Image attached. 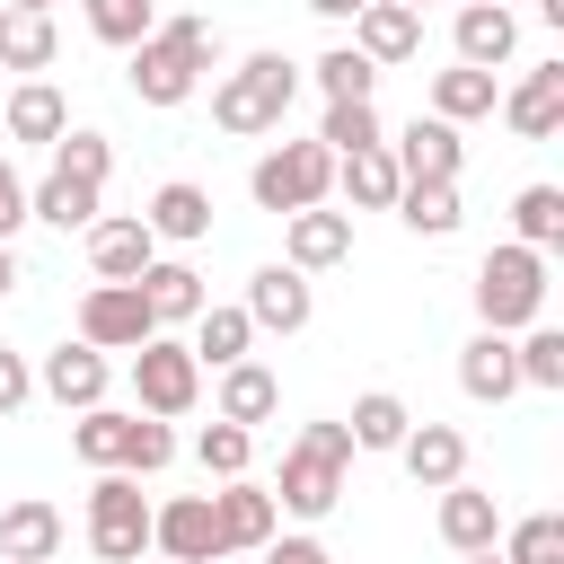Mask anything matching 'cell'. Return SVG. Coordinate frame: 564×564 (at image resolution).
Returning a JSON list of instances; mask_svg holds the SVG:
<instances>
[{
  "label": "cell",
  "instance_id": "1",
  "mask_svg": "<svg viewBox=\"0 0 564 564\" xmlns=\"http://www.w3.org/2000/svg\"><path fill=\"white\" fill-rule=\"evenodd\" d=\"M344 467H352V432H344V423H308V432L282 449L273 511H291V520H326V511L344 502Z\"/></svg>",
  "mask_w": 564,
  "mask_h": 564
},
{
  "label": "cell",
  "instance_id": "2",
  "mask_svg": "<svg viewBox=\"0 0 564 564\" xmlns=\"http://www.w3.org/2000/svg\"><path fill=\"white\" fill-rule=\"evenodd\" d=\"M291 97H300V62L291 53H247L220 88H212V123L220 132H282V115H291Z\"/></svg>",
  "mask_w": 564,
  "mask_h": 564
},
{
  "label": "cell",
  "instance_id": "3",
  "mask_svg": "<svg viewBox=\"0 0 564 564\" xmlns=\"http://www.w3.org/2000/svg\"><path fill=\"white\" fill-rule=\"evenodd\" d=\"M538 308H546V256L538 247H494L485 264H476V317H485V335H511V326H538Z\"/></svg>",
  "mask_w": 564,
  "mask_h": 564
},
{
  "label": "cell",
  "instance_id": "4",
  "mask_svg": "<svg viewBox=\"0 0 564 564\" xmlns=\"http://www.w3.org/2000/svg\"><path fill=\"white\" fill-rule=\"evenodd\" d=\"M247 194L264 203V212H317L326 194H335V150L326 141H282V150H264L256 159V176H247Z\"/></svg>",
  "mask_w": 564,
  "mask_h": 564
},
{
  "label": "cell",
  "instance_id": "5",
  "mask_svg": "<svg viewBox=\"0 0 564 564\" xmlns=\"http://www.w3.org/2000/svg\"><path fill=\"white\" fill-rule=\"evenodd\" d=\"M88 546H97V564H141L150 555V502L123 467H106L88 485Z\"/></svg>",
  "mask_w": 564,
  "mask_h": 564
},
{
  "label": "cell",
  "instance_id": "6",
  "mask_svg": "<svg viewBox=\"0 0 564 564\" xmlns=\"http://www.w3.org/2000/svg\"><path fill=\"white\" fill-rule=\"evenodd\" d=\"M150 335H159V317H150L141 282H97V291L79 300V344H88V352H141Z\"/></svg>",
  "mask_w": 564,
  "mask_h": 564
},
{
  "label": "cell",
  "instance_id": "7",
  "mask_svg": "<svg viewBox=\"0 0 564 564\" xmlns=\"http://www.w3.org/2000/svg\"><path fill=\"white\" fill-rule=\"evenodd\" d=\"M132 397H141V414H185L194 397H203V361L185 352V344H167V335H150L141 352H132Z\"/></svg>",
  "mask_w": 564,
  "mask_h": 564
},
{
  "label": "cell",
  "instance_id": "8",
  "mask_svg": "<svg viewBox=\"0 0 564 564\" xmlns=\"http://www.w3.org/2000/svg\"><path fill=\"white\" fill-rule=\"evenodd\" d=\"M150 546H159L167 564H220L229 538H220V520H212V494H176V502H159V511H150Z\"/></svg>",
  "mask_w": 564,
  "mask_h": 564
},
{
  "label": "cell",
  "instance_id": "9",
  "mask_svg": "<svg viewBox=\"0 0 564 564\" xmlns=\"http://www.w3.org/2000/svg\"><path fill=\"white\" fill-rule=\"evenodd\" d=\"M388 159H397V176H405V185H458V123L414 115V123L388 141Z\"/></svg>",
  "mask_w": 564,
  "mask_h": 564
},
{
  "label": "cell",
  "instance_id": "10",
  "mask_svg": "<svg viewBox=\"0 0 564 564\" xmlns=\"http://www.w3.org/2000/svg\"><path fill=\"white\" fill-rule=\"evenodd\" d=\"M88 264H97V282H141V273L159 264V238H150V220H141V212L88 220Z\"/></svg>",
  "mask_w": 564,
  "mask_h": 564
},
{
  "label": "cell",
  "instance_id": "11",
  "mask_svg": "<svg viewBox=\"0 0 564 564\" xmlns=\"http://www.w3.org/2000/svg\"><path fill=\"white\" fill-rule=\"evenodd\" d=\"M352 53L379 70V62H414L423 53V18L405 9V0H361V18H352Z\"/></svg>",
  "mask_w": 564,
  "mask_h": 564
},
{
  "label": "cell",
  "instance_id": "12",
  "mask_svg": "<svg viewBox=\"0 0 564 564\" xmlns=\"http://www.w3.org/2000/svg\"><path fill=\"white\" fill-rule=\"evenodd\" d=\"M317 317V300H308V273H291V264H264L256 282H247V326H264V335H300Z\"/></svg>",
  "mask_w": 564,
  "mask_h": 564
},
{
  "label": "cell",
  "instance_id": "13",
  "mask_svg": "<svg viewBox=\"0 0 564 564\" xmlns=\"http://www.w3.org/2000/svg\"><path fill=\"white\" fill-rule=\"evenodd\" d=\"M194 79H203V70H194L159 26L132 44V97H141V106H185V97H194Z\"/></svg>",
  "mask_w": 564,
  "mask_h": 564
},
{
  "label": "cell",
  "instance_id": "14",
  "mask_svg": "<svg viewBox=\"0 0 564 564\" xmlns=\"http://www.w3.org/2000/svg\"><path fill=\"white\" fill-rule=\"evenodd\" d=\"M502 123H511L520 141H555V123H564V62H538V70L502 97Z\"/></svg>",
  "mask_w": 564,
  "mask_h": 564
},
{
  "label": "cell",
  "instance_id": "15",
  "mask_svg": "<svg viewBox=\"0 0 564 564\" xmlns=\"http://www.w3.org/2000/svg\"><path fill=\"white\" fill-rule=\"evenodd\" d=\"M282 247H291V273H326V264H344L352 256V212H291V229H282Z\"/></svg>",
  "mask_w": 564,
  "mask_h": 564
},
{
  "label": "cell",
  "instance_id": "16",
  "mask_svg": "<svg viewBox=\"0 0 564 564\" xmlns=\"http://www.w3.org/2000/svg\"><path fill=\"white\" fill-rule=\"evenodd\" d=\"M35 388H44L53 405H70V414H88V405H106V352H88V344H62V352H44V370H35Z\"/></svg>",
  "mask_w": 564,
  "mask_h": 564
},
{
  "label": "cell",
  "instance_id": "17",
  "mask_svg": "<svg viewBox=\"0 0 564 564\" xmlns=\"http://www.w3.org/2000/svg\"><path fill=\"white\" fill-rule=\"evenodd\" d=\"M397 458H405V476H414L423 494H441V485L467 476V441H458L449 423H414V432L397 441Z\"/></svg>",
  "mask_w": 564,
  "mask_h": 564
},
{
  "label": "cell",
  "instance_id": "18",
  "mask_svg": "<svg viewBox=\"0 0 564 564\" xmlns=\"http://www.w3.org/2000/svg\"><path fill=\"white\" fill-rule=\"evenodd\" d=\"M441 538H449L458 555H485V546L502 538L494 494H485V485H467V476H458V485H441Z\"/></svg>",
  "mask_w": 564,
  "mask_h": 564
},
{
  "label": "cell",
  "instance_id": "19",
  "mask_svg": "<svg viewBox=\"0 0 564 564\" xmlns=\"http://www.w3.org/2000/svg\"><path fill=\"white\" fill-rule=\"evenodd\" d=\"M53 546H62V511L44 494L0 511V564H53Z\"/></svg>",
  "mask_w": 564,
  "mask_h": 564
},
{
  "label": "cell",
  "instance_id": "20",
  "mask_svg": "<svg viewBox=\"0 0 564 564\" xmlns=\"http://www.w3.org/2000/svg\"><path fill=\"white\" fill-rule=\"evenodd\" d=\"M449 35H458V62H467V70H494V62L520 53V18H511V9H485V0H467Z\"/></svg>",
  "mask_w": 564,
  "mask_h": 564
},
{
  "label": "cell",
  "instance_id": "21",
  "mask_svg": "<svg viewBox=\"0 0 564 564\" xmlns=\"http://www.w3.org/2000/svg\"><path fill=\"white\" fill-rule=\"evenodd\" d=\"M141 300H150V317H159V326H185V317H203V308H212L203 273H194V264H176V256H159V264L141 273Z\"/></svg>",
  "mask_w": 564,
  "mask_h": 564
},
{
  "label": "cell",
  "instance_id": "22",
  "mask_svg": "<svg viewBox=\"0 0 564 564\" xmlns=\"http://www.w3.org/2000/svg\"><path fill=\"white\" fill-rule=\"evenodd\" d=\"M212 520H220V538H229V546H264L282 511H273V494H264V485H247V476H229V485L212 494Z\"/></svg>",
  "mask_w": 564,
  "mask_h": 564
},
{
  "label": "cell",
  "instance_id": "23",
  "mask_svg": "<svg viewBox=\"0 0 564 564\" xmlns=\"http://www.w3.org/2000/svg\"><path fill=\"white\" fill-rule=\"evenodd\" d=\"M141 220H150V238H176V247H194V238H212V194L176 176V185H159V194H150V212H141Z\"/></svg>",
  "mask_w": 564,
  "mask_h": 564
},
{
  "label": "cell",
  "instance_id": "24",
  "mask_svg": "<svg viewBox=\"0 0 564 564\" xmlns=\"http://www.w3.org/2000/svg\"><path fill=\"white\" fill-rule=\"evenodd\" d=\"M458 388H467L476 405H502V397L520 388V361H511V335H476V344L458 352Z\"/></svg>",
  "mask_w": 564,
  "mask_h": 564
},
{
  "label": "cell",
  "instance_id": "25",
  "mask_svg": "<svg viewBox=\"0 0 564 564\" xmlns=\"http://www.w3.org/2000/svg\"><path fill=\"white\" fill-rule=\"evenodd\" d=\"M70 132V106L53 79H18L9 88V141H62Z\"/></svg>",
  "mask_w": 564,
  "mask_h": 564
},
{
  "label": "cell",
  "instance_id": "26",
  "mask_svg": "<svg viewBox=\"0 0 564 564\" xmlns=\"http://www.w3.org/2000/svg\"><path fill=\"white\" fill-rule=\"evenodd\" d=\"M335 185H344V203H352V212H388L405 176H397V159H388V141H379V150H352V159H335Z\"/></svg>",
  "mask_w": 564,
  "mask_h": 564
},
{
  "label": "cell",
  "instance_id": "27",
  "mask_svg": "<svg viewBox=\"0 0 564 564\" xmlns=\"http://www.w3.org/2000/svg\"><path fill=\"white\" fill-rule=\"evenodd\" d=\"M273 405H282V379L264 361H229L220 370V423H264Z\"/></svg>",
  "mask_w": 564,
  "mask_h": 564
},
{
  "label": "cell",
  "instance_id": "28",
  "mask_svg": "<svg viewBox=\"0 0 564 564\" xmlns=\"http://www.w3.org/2000/svg\"><path fill=\"white\" fill-rule=\"evenodd\" d=\"M26 220H53V229H88L97 220V185H79V176H44V185H26Z\"/></svg>",
  "mask_w": 564,
  "mask_h": 564
},
{
  "label": "cell",
  "instance_id": "29",
  "mask_svg": "<svg viewBox=\"0 0 564 564\" xmlns=\"http://www.w3.org/2000/svg\"><path fill=\"white\" fill-rule=\"evenodd\" d=\"M53 18L35 9H0V70H53Z\"/></svg>",
  "mask_w": 564,
  "mask_h": 564
},
{
  "label": "cell",
  "instance_id": "30",
  "mask_svg": "<svg viewBox=\"0 0 564 564\" xmlns=\"http://www.w3.org/2000/svg\"><path fill=\"white\" fill-rule=\"evenodd\" d=\"M247 344H256V326H247V308H203L194 317V361H212V370H229V361H247Z\"/></svg>",
  "mask_w": 564,
  "mask_h": 564
},
{
  "label": "cell",
  "instance_id": "31",
  "mask_svg": "<svg viewBox=\"0 0 564 564\" xmlns=\"http://www.w3.org/2000/svg\"><path fill=\"white\" fill-rule=\"evenodd\" d=\"M432 115H441V123H476V115H494V70H467V62L441 70V79H432Z\"/></svg>",
  "mask_w": 564,
  "mask_h": 564
},
{
  "label": "cell",
  "instance_id": "32",
  "mask_svg": "<svg viewBox=\"0 0 564 564\" xmlns=\"http://www.w3.org/2000/svg\"><path fill=\"white\" fill-rule=\"evenodd\" d=\"M414 238H449L458 229V185H397V203H388Z\"/></svg>",
  "mask_w": 564,
  "mask_h": 564
},
{
  "label": "cell",
  "instance_id": "33",
  "mask_svg": "<svg viewBox=\"0 0 564 564\" xmlns=\"http://www.w3.org/2000/svg\"><path fill=\"white\" fill-rule=\"evenodd\" d=\"M344 432H352V449H397V441L414 432V414H405V397L370 388V397L352 405V423H344Z\"/></svg>",
  "mask_w": 564,
  "mask_h": 564
},
{
  "label": "cell",
  "instance_id": "34",
  "mask_svg": "<svg viewBox=\"0 0 564 564\" xmlns=\"http://www.w3.org/2000/svg\"><path fill=\"white\" fill-rule=\"evenodd\" d=\"M123 441H132V414H115V405H88L79 423H70V449L106 476V467H123Z\"/></svg>",
  "mask_w": 564,
  "mask_h": 564
},
{
  "label": "cell",
  "instance_id": "35",
  "mask_svg": "<svg viewBox=\"0 0 564 564\" xmlns=\"http://www.w3.org/2000/svg\"><path fill=\"white\" fill-rule=\"evenodd\" d=\"M511 229H520V247H555L564 238V185H520V203H511Z\"/></svg>",
  "mask_w": 564,
  "mask_h": 564
},
{
  "label": "cell",
  "instance_id": "36",
  "mask_svg": "<svg viewBox=\"0 0 564 564\" xmlns=\"http://www.w3.org/2000/svg\"><path fill=\"white\" fill-rule=\"evenodd\" d=\"M194 458H203V476H220V485H229V476H247V458H256V432L212 414V423L194 432Z\"/></svg>",
  "mask_w": 564,
  "mask_h": 564
},
{
  "label": "cell",
  "instance_id": "37",
  "mask_svg": "<svg viewBox=\"0 0 564 564\" xmlns=\"http://www.w3.org/2000/svg\"><path fill=\"white\" fill-rule=\"evenodd\" d=\"M150 26H159V0H88V35L115 53H132Z\"/></svg>",
  "mask_w": 564,
  "mask_h": 564
},
{
  "label": "cell",
  "instance_id": "38",
  "mask_svg": "<svg viewBox=\"0 0 564 564\" xmlns=\"http://www.w3.org/2000/svg\"><path fill=\"white\" fill-rule=\"evenodd\" d=\"M317 88H326V106H370L379 70H370L352 44H335V53H317Z\"/></svg>",
  "mask_w": 564,
  "mask_h": 564
},
{
  "label": "cell",
  "instance_id": "39",
  "mask_svg": "<svg viewBox=\"0 0 564 564\" xmlns=\"http://www.w3.org/2000/svg\"><path fill=\"white\" fill-rule=\"evenodd\" d=\"M494 555H502V564H564V520H555V511H529Z\"/></svg>",
  "mask_w": 564,
  "mask_h": 564
},
{
  "label": "cell",
  "instance_id": "40",
  "mask_svg": "<svg viewBox=\"0 0 564 564\" xmlns=\"http://www.w3.org/2000/svg\"><path fill=\"white\" fill-rule=\"evenodd\" d=\"M317 141H326L335 159H352V150H379L388 132H379V106H326V123H317Z\"/></svg>",
  "mask_w": 564,
  "mask_h": 564
},
{
  "label": "cell",
  "instance_id": "41",
  "mask_svg": "<svg viewBox=\"0 0 564 564\" xmlns=\"http://www.w3.org/2000/svg\"><path fill=\"white\" fill-rule=\"evenodd\" d=\"M511 361H520V388H564V335L555 326H529L511 344Z\"/></svg>",
  "mask_w": 564,
  "mask_h": 564
},
{
  "label": "cell",
  "instance_id": "42",
  "mask_svg": "<svg viewBox=\"0 0 564 564\" xmlns=\"http://www.w3.org/2000/svg\"><path fill=\"white\" fill-rule=\"evenodd\" d=\"M53 167H62V176H79V185H106L115 150H106V132H62V141H53Z\"/></svg>",
  "mask_w": 564,
  "mask_h": 564
},
{
  "label": "cell",
  "instance_id": "43",
  "mask_svg": "<svg viewBox=\"0 0 564 564\" xmlns=\"http://www.w3.org/2000/svg\"><path fill=\"white\" fill-rule=\"evenodd\" d=\"M176 458V432L159 423V414H132V441H123V476H159Z\"/></svg>",
  "mask_w": 564,
  "mask_h": 564
},
{
  "label": "cell",
  "instance_id": "44",
  "mask_svg": "<svg viewBox=\"0 0 564 564\" xmlns=\"http://www.w3.org/2000/svg\"><path fill=\"white\" fill-rule=\"evenodd\" d=\"M159 35H167L194 70H212V62H220V26H212V18H159Z\"/></svg>",
  "mask_w": 564,
  "mask_h": 564
},
{
  "label": "cell",
  "instance_id": "45",
  "mask_svg": "<svg viewBox=\"0 0 564 564\" xmlns=\"http://www.w3.org/2000/svg\"><path fill=\"white\" fill-rule=\"evenodd\" d=\"M26 397H35V370H26V361H18L9 344H0V423H9V414H18Z\"/></svg>",
  "mask_w": 564,
  "mask_h": 564
},
{
  "label": "cell",
  "instance_id": "46",
  "mask_svg": "<svg viewBox=\"0 0 564 564\" xmlns=\"http://www.w3.org/2000/svg\"><path fill=\"white\" fill-rule=\"evenodd\" d=\"M18 229H26V176H18L9 159H0V247H9Z\"/></svg>",
  "mask_w": 564,
  "mask_h": 564
},
{
  "label": "cell",
  "instance_id": "47",
  "mask_svg": "<svg viewBox=\"0 0 564 564\" xmlns=\"http://www.w3.org/2000/svg\"><path fill=\"white\" fill-rule=\"evenodd\" d=\"M264 564H335L317 538H264Z\"/></svg>",
  "mask_w": 564,
  "mask_h": 564
},
{
  "label": "cell",
  "instance_id": "48",
  "mask_svg": "<svg viewBox=\"0 0 564 564\" xmlns=\"http://www.w3.org/2000/svg\"><path fill=\"white\" fill-rule=\"evenodd\" d=\"M317 18H361V0H308Z\"/></svg>",
  "mask_w": 564,
  "mask_h": 564
},
{
  "label": "cell",
  "instance_id": "49",
  "mask_svg": "<svg viewBox=\"0 0 564 564\" xmlns=\"http://www.w3.org/2000/svg\"><path fill=\"white\" fill-rule=\"evenodd\" d=\"M9 291H18V256L0 247V300H9Z\"/></svg>",
  "mask_w": 564,
  "mask_h": 564
},
{
  "label": "cell",
  "instance_id": "50",
  "mask_svg": "<svg viewBox=\"0 0 564 564\" xmlns=\"http://www.w3.org/2000/svg\"><path fill=\"white\" fill-rule=\"evenodd\" d=\"M9 9H35V18H53V0H9Z\"/></svg>",
  "mask_w": 564,
  "mask_h": 564
},
{
  "label": "cell",
  "instance_id": "51",
  "mask_svg": "<svg viewBox=\"0 0 564 564\" xmlns=\"http://www.w3.org/2000/svg\"><path fill=\"white\" fill-rule=\"evenodd\" d=\"M467 564H502V555H494V546H485V555H467Z\"/></svg>",
  "mask_w": 564,
  "mask_h": 564
},
{
  "label": "cell",
  "instance_id": "52",
  "mask_svg": "<svg viewBox=\"0 0 564 564\" xmlns=\"http://www.w3.org/2000/svg\"><path fill=\"white\" fill-rule=\"evenodd\" d=\"M405 9H414V18H423V0H405Z\"/></svg>",
  "mask_w": 564,
  "mask_h": 564
},
{
  "label": "cell",
  "instance_id": "53",
  "mask_svg": "<svg viewBox=\"0 0 564 564\" xmlns=\"http://www.w3.org/2000/svg\"><path fill=\"white\" fill-rule=\"evenodd\" d=\"M485 9H502V0H485Z\"/></svg>",
  "mask_w": 564,
  "mask_h": 564
}]
</instances>
